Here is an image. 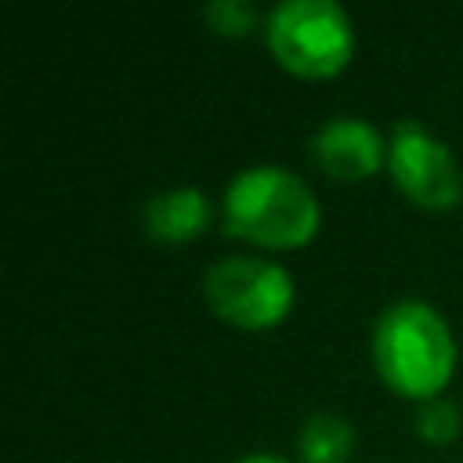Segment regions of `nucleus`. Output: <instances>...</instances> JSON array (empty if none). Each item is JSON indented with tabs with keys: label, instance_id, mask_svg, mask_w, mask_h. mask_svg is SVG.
I'll list each match as a JSON object with an SVG mask.
<instances>
[{
	"label": "nucleus",
	"instance_id": "nucleus-1",
	"mask_svg": "<svg viewBox=\"0 0 463 463\" xmlns=\"http://www.w3.org/2000/svg\"><path fill=\"white\" fill-rule=\"evenodd\" d=\"M376 376L402 398L434 402L456 373V336L445 315L416 297L394 300L380 311L369 336Z\"/></svg>",
	"mask_w": 463,
	"mask_h": 463
},
{
	"label": "nucleus",
	"instance_id": "nucleus-2",
	"mask_svg": "<svg viewBox=\"0 0 463 463\" xmlns=\"http://www.w3.org/2000/svg\"><path fill=\"white\" fill-rule=\"evenodd\" d=\"M322 206L311 184L279 166L253 163L232 174L221 195V228L260 250H297L318 235Z\"/></svg>",
	"mask_w": 463,
	"mask_h": 463
},
{
	"label": "nucleus",
	"instance_id": "nucleus-3",
	"mask_svg": "<svg viewBox=\"0 0 463 463\" xmlns=\"http://www.w3.org/2000/svg\"><path fill=\"white\" fill-rule=\"evenodd\" d=\"M271 58L300 80H329L351 65L354 22L336 0H279L264 18Z\"/></svg>",
	"mask_w": 463,
	"mask_h": 463
},
{
	"label": "nucleus",
	"instance_id": "nucleus-4",
	"mask_svg": "<svg viewBox=\"0 0 463 463\" xmlns=\"http://www.w3.org/2000/svg\"><path fill=\"white\" fill-rule=\"evenodd\" d=\"M203 300L239 329L279 326L297 300V282L286 264L260 253H224L203 271Z\"/></svg>",
	"mask_w": 463,
	"mask_h": 463
},
{
	"label": "nucleus",
	"instance_id": "nucleus-5",
	"mask_svg": "<svg viewBox=\"0 0 463 463\" xmlns=\"http://www.w3.org/2000/svg\"><path fill=\"white\" fill-rule=\"evenodd\" d=\"M387 174L420 210H452L463 199V166L456 152L416 119L394 123L387 137Z\"/></svg>",
	"mask_w": 463,
	"mask_h": 463
},
{
	"label": "nucleus",
	"instance_id": "nucleus-6",
	"mask_svg": "<svg viewBox=\"0 0 463 463\" xmlns=\"http://www.w3.org/2000/svg\"><path fill=\"white\" fill-rule=\"evenodd\" d=\"M311 163L333 181H365L387 166V137L362 116H329L307 141Z\"/></svg>",
	"mask_w": 463,
	"mask_h": 463
},
{
	"label": "nucleus",
	"instance_id": "nucleus-7",
	"mask_svg": "<svg viewBox=\"0 0 463 463\" xmlns=\"http://www.w3.org/2000/svg\"><path fill=\"white\" fill-rule=\"evenodd\" d=\"M210 221V199L195 184H177L145 203V232L156 242H192Z\"/></svg>",
	"mask_w": 463,
	"mask_h": 463
},
{
	"label": "nucleus",
	"instance_id": "nucleus-8",
	"mask_svg": "<svg viewBox=\"0 0 463 463\" xmlns=\"http://www.w3.org/2000/svg\"><path fill=\"white\" fill-rule=\"evenodd\" d=\"M351 445L354 430L336 412H311L297 438L300 463H344L351 456Z\"/></svg>",
	"mask_w": 463,
	"mask_h": 463
},
{
	"label": "nucleus",
	"instance_id": "nucleus-9",
	"mask_svg": "<svg viewBox=\"0 0 463 463\" xmlns=\"http://www.w3.org/2000/svg\"><path fill=\"white\" fill-rule=\"evenodd\" d=\"M203 18L217 29V33H232V36H242L253 29L257 22V11L246 4V0H217L203 11Z\"/></svg>",
	"mask_w": 463,
	"mask_h": 463
},
{
	"label": "nucleus",
	"instance_id": "nucleus-10",
	"mask_svg": "<svg viewBox=\"0 0 463 463\" xmlns=\"http://www.w3.org/2000/svg\"><path fill=\"white\" fill-rule=\"evenodd\" d=\"M456 427H459V412H456L452 402H445V398L423 402V409H420V434L427 441H452Z\"/></svg>",
	"mask_w": 463,
	"mask_h": 463
},
{
	"label": "nucleus",
	"instance_id": "nucleus-11",
	"mask_svg": "<svg viewBox=\"0 0 463 463\" xmlns=\"http://www.w3.org/2000/svg\"><path fill=\"white\" fill-rule=\"evenodd\" d=\"M232 463H293V459L282 452H246V456H235Z\"/></svg>",
	"mask_w": 463,
	"mask_h": 463
}]
</instances>
